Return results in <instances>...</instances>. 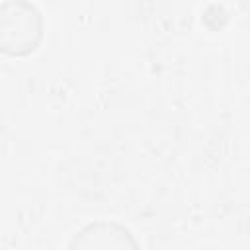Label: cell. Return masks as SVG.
Returning a JSON list of instances; mask_svg holds the SVG:
<instances>
[{
	"label": "cell",
	"instance_id": "cell-2",
	"mask_svg": "<svg viewBox=\"0 0 250 250\" xmlns=\"http://www.w3.org/2000/svg\"><path fill=\"white\" fill-rule=\"evenodd\" d=\"M68 248H139L133 230L117 221L100 219L78 229L66 244Z\"/></svg>",
	"mask_w": 250,
	"mask_h": 250
},
{
	"label": "cell",
	"instance_id": "cell-1",
	"mask_svg": "<svg viewBox=\"0 0 250 250\" xmlns=\"http://www.w3.org/2000/svg\"><path fill=\"white\" fill-rule=\"evenodd\" d=\"M45 16L31 0L0 2V55L27 59L45 39Z\"/></svg>",
	"mask_w": 250,
	"mask_h": 250
}]
</instances>
